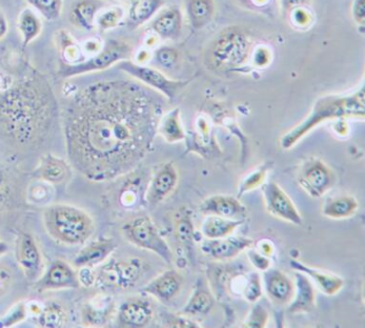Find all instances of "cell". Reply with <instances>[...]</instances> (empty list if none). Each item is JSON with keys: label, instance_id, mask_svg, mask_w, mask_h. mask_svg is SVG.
<instances>
[{"label": "cell", "instance_id": "1", "mask_svg": "<svg viewBox=\"0 0 365 328\" xmlns=\"http://www.w3.org/2000/svg\"><path fill=\"white\" fill-rule=\"evenodd\" d=\"M163 97L132 81L96 82L77 93L63 114L71 165L94 183L129 174L158 134Z\"/></svg>", "mask_w": 365, "mask_h": 328}, {"label": "cell", "instance_id": "2", "mask_svg": "<svg viewBox=\"0 0 365 328\" xmlns=\"http://www.w3.org/2000/svg\"><path fill=\"white\" fill-rule=\"evenodd\" d=\"M0 104L2 143L15 150L41 148L58 123L54 92L43 75L33 68L2 88Z\"/></svg>", "mask_w": 365, "mask_h": 328}, {"label": "cell", "instance_id": "3", "mask_svg": "<svg viewBox=\"0 0 365 328\" xmlns=\"http://www.w3.org/2000/svg\"><path fill=\"white\" fill-rule=\"evenodd\" d=\"M364 84L353 94L327 95L320 97L312 108L309 114L295 128L289 130L280 139L283 150L294 148L303 137L307 136L316 126L329 121L341 119H364Z\"/></svg>", "mask_w": 365, "mask_h": 328}, {"label": "cell", "instance_id": "4", "mask_svg": "<svg viewBox=\"0 0 365 328\" xmlns=\"http://www.w3.org/2000/svg\"><path fill=\"white\" fill-rule=\"evenodd\" d=\"M43 225L54 240L66 245H83L95 232V222L88 212L65 203L46 207Z\"/></svg>", "mask_w": 365, "mask_h": 328}, {"label": "cell", "instance_id": "5", "mask_svg": "<svg viewBox=\"0 0 365 328\" xmlns=\"http://www.w3.org/2000/svg\"><path fill=\"white\" fill-rule=\"evenodd\" d=\"M252 53V39L241 26H230L219 33L207 48L205 66L214 72L240 68Z\"/></svg>", "mask_w": 365, "mask_h": 328}, {"label": "cell", "instance_id": "6", "mask_svg": "<svg viewBox=\"0 0 365 328\" xmlns=\"http://www.w3.org/2000/svg\"><path fill=\"white\" fill-rule=\"evenodd\" d=\"M123 235L130 245L154 252L168 265H172L174 262V254L171 247L147 215L135 217L125 223L123 226Z\"/></svg>", "mask_w": 365, "mask_h": 328}, {"label": "cell", "instance_id": "7", "mask_svg": "<svg viewBox=\"0 0 365 328\" xmlns=\"http://www.w3.org/2000/svg\"><path fill=\"white\" fill-rule=\"evenodd\" d=\"M143 272V263L139 259H110L96 272V285L103 289L133 287L140 280Z\"/></svg>", "mask_w": 365, "mask_h": 328}, {"label": "cell", "instance_id": "8", "mask_svg": "<svg viewBox=\"0 0 365 328\" xmlns=\"http://www.w3.org/2000/svg\"><path fill=\"white\" fill-rule=\"evenodd\" d=\"M132 53V48L128 42L108 41L105 48L96 56L77 64H61L58 73L63 78H68L94 71L106 70L116 62L129 61Z\"/></svg>", "mask_w": 365, "mask_h": 328}, {"label": "cell", "instance_id": "9", "mask_svg": "<svg viewBox=\"0 0 365 328\" xmlns=\"http://www.w3.org/2000/svg\"><path fill=\"white\" fill-rule=\"evenodd\" d=\"M118 68L125 71L133 78L138 79L139 81L145 83L148 88L156 91L170 101H174L177 95L191 81V79L173 81V79L168 78L160 71L155 70L149 66H140V64L134 63L130 61H121L118 64Z\"/></svg>", "mask_w": 365, "mask_h": 328}, {"label": "cell", "instance_id": "10", "mask_svg": "<svg viewBox=\"0 0 365 328\" xmlns=\"http://www.w3.org/2000/svg\"><path fill=\"white\" fill-rule=\"evenodd\" d=\"M297 179L300 188L312 198H320L336 183L334 170L316 157H311L301 164Z\"/></svg>", "mask_w": 365, "mask_h": 328}, {"label": "cell", "instance_id": "11", "mask_svg": "<svg viewBox=\"0 0 365 328\" xmlns=\"http://www.w3.org/2000/svg\"><path fill=\"white\" fill-rule=\"evenodd\" d=\"M260 188L265 207L269 215L291 225H302L303 219L299 210L279 185L269 181L263 183Z\"/></svg>", "mask_w": 365, "mask_h": 328}, {"label": "cell", "instance_id": "12", "mask_svg": "<svg viewBox=\"0 0 365 328\" xmlns=\"http://www.w3.org/2000/svg\"><path fill=\"white\" fill-rule=\"evenodd\" d=\"M81 287L78 272L63 260L53 261L41 278L34 283V289L38 292L76 289Z\"/></svg>", "mask_w": 365, "mask_h": 328}, {"label": "cell", "instance_id": "13", "mask_svg": "<svg viewBox=\"0 0 365 328\" xmlns=\"http://www.w3.org/2000/svg\"><path fill=\"white\" fill-rule=\"evenodd\" d=\"M178 170L174 163H161L150 177L145 190V199L148 205L156 207L174 192L178 185Z\"/></svg>", "mask_w": 365, "mask_h": 328}, {"label": "cell", "instance_id": "14", "mask_svg": "<svg viewBox=\"0 0 365 328\" xmlns=\"http://www.w3.org/2000/svg\"><path fill=\"white\" fill-rule=\"evenodd\" d=\"M15 256L26 278L31 282H36L43 274V262L41 250L32 235L24 232L19 235Z\"/></svg>", "mask_w": 365, "mask_h": 328}, {"label": "cell", "instance_id": "15", "mask_svg": "<svg viewBox=\"0 0 365 328\" xmlns=\"http://www.w3.org/2000/svg\"><path fill=\"white\" fill-rule=\"evenodd\" d=\"M154 307L145 297L128 299L118 308L117 323L120 327H147L154 318Z\"/></svg>", "mask_w": 365, "mask_h": 328}, {"label": "cell", "instance_id": "16", "mask_svg": "<svg viewBox=\"0 0 365 328\" xmlns=\"http://www.w3.org/2000/svg\"><path fill=\"white\" fill-rule=\"evenodd\" d=\"M254 245L251 238L242 236H227L220 239H207L201 243L203 254L216 261H227L249 250Z\"/></svg>", "mask_w": 365, "mask_h": 328}, {"label": "cell", "instance_id": "17", "mask_svg": "<svg viewBox=\"0 0 365 328\" xmlns=\"http://www.w3.org/2000/svg\"><path fill=\"white\" fill-rule=\"evenodd\" d=\"M199 212L205 216H218L230 220H242L247 217V208L236 197L214 195L199 205Z\"/></svg>", "mask_w": 365, "mask_h": 328}, {"label": "cell", "instance_id": "18", "mask_svg": "<svg viewBox=\"0 0 365 328\" xmlns=\"http://www.w3.org/2000/svg\"><path fill=\"white\" fill-rule=\"evenodd\" d=\"M262 288L267 298L275 305H289L295 292V283L285 272L275 268L263 272Z\"/></svg>", "mask_w": 365, "mask_h": 328}, {"label": "cell", "instance_id": "19", "mask_svg": "<svg viewBox=\"0 0 365 328\" xmlns=\"http://www.w3.org/2000/svg\"><path fill=\"white\" fill-rule=\"evenodd\" d=\"M183 277L178 270H169L157 276L143 287V292L157 299L163 304L172 302L180 292L183 285Z\"/></svg>", "mask_w": 365, "mask_h": 328}, {"label": "cell", "instance_id": "20", "mask_svg": "<svg viewBox=\"0 0 365 328\" xmlns=\"http://www.w3.org/2000/svg\"><path fill=\"white\" fill-rule=\"evenodd\" d=\"M116 248L117 243L113 238H101L93 241L76 255L73 265L77 268L98 267L108 260Z\"/></svg>", "mask_w": 365, "mask_h": 328}, {"label": "cell", "instance_id": "21", "mask_svg": "<svg viewBox=\"0 0 365 328\" xmlns=\"http://www.w3.org/2000/svg\"><path fill=\"white\" fill-rule=\"evenodd\" d=\"M295 292L289 303L287 312L292 314H309L316 308V292L307 275L300 272L295 274Z\"/></svg>", "mask_w": 365, "mask_h": 328}, {"label": "cell", "instance_id": "22", "mask_svg": "<svg viewBox=\"0 0 365 328\" xmlns=\"http://www.w3.org/2000/svg\"><path fill=\"white\" fill-rule=\"evenodd\" d=\"M289 265L295 272L307 275L327 296H335L344 287V279L333 272H327L318 270V268L309 267L295 259L289 261Z\"/></svg>", "mask_w": 365, "mask_h": 328}, {"label": "cell", "instance_id": "23", "mask_svg": "<svg viewBox=\"0 0 365 328\" xmlns=\"http://www.w3.org/2000/svg\"><path fill=\"white\" fill-rule=\"evenodd\" d=\"M71 176L72 168L70 164L50 153L44 155L34 172V177L37 179L52 185H63L70 180Z\"/></svg>", "mask_w": 365, "mask_h": 328}, {"label": "cell", "instance_id": "24", "mask_svg": "<svg viewBox=\"0 0 365 328\" xmlns=\"http://www.w3.org/2000/svg\"><path fill=\"white\" fill-rule=\"evenodd\" d=\"M215 304V298L209 287L205 285L203 279H198L195 285L193 294L187 300V304L183 307L181 314L185 317L207 316Z\"/></svg>", "mask_w": 365, "mask_h": 328}, {"label": "cell", "instance_id": "25", "mask_svg": "<svg viewBox=\"0 0 365 328\" xmlns=\"http://www.w3.org/2000/svg\"><path fill=\"white\" fill-rule=\"evenodd\" d=\"M154 32L163 39H177L182 29V14L177 6H171L159 13L152 22Z\"/></svg>", "mask_w": 365, "mask_h": 328}, {"label": "cell", "instance_id": "26", "mask_svg": "<svg viewBox=\"0 0 365 328\" xmlns=\"http://www.w3.org/2000/svg\"><path fill=\"white\" fill-rule=\"evenodd\" d=\"M114 302L108 296H98L85 305L83 309V322L88 327H103L112 314Z\"/></svg>", "mask_w": 365, "mask_h": 328}, {"label": "cell", "instance_id": "27", "mask_svg": "<svg viewBox=\"0 0 365 328\" xmlns=\"http://www.w3.org/2000/svg\"><path fill=\"white\" fill-rule=\"evenodd\" d=\"M359 208L356 197L351 195H341L327 199L322 207V215L334 220L351 218Z\"/></svg>", "mask_w": 365, "mask_h": 328}, {"label": "cell", "instance_id": "28", "mask_svg": "<svg viewBox=\"0 0 365 328\" xmlns=\"http://www.w3.org/2000/svg\"><path fill=\"white\" fill-rule=\"evenodd\" d=\"M97 1H77L71 6L70 17L71 24L76 28L83 31H92L94 28L95 16L97 11L101 8Z\"/></svg>", "mask_w": 365, "mask_h": 328}, {"label": "cell", "instance_id": "29", "mask_svg": "<svg viewBox=\"0 0 365 328\" xmlns=\"http://www.w3.org/2000/svg\"><path fill=\"white\" fill-rule=\"evenodd\" d=\"M158 134L169 143H180L185 138V128L181 123L180 108H172L163 114L159 123Z\"/></svg>", "mask_w": 365, "mask_h": 328}, {"label": "cell", "instance_id": "30", "mask_svg": "<svg viewBox=\"0 0 365 328\" xmlns=\"http://www.w3.org/2000/svg\"><path fill=\"white\" fill-rule=\"evenodd\" d=\"M243 225L242 220H230L218 216H207L201 226V234L207 239H220L231 236Z\"/></svg>", "mask_w": 365, "mask_h": 328}, {"label": "cell", "instance_id": "31", "mask_svg": "<svg viewBox=\"0 0 365 328\" xmlns=\"http://www.w3.org/2000/svg\"><path fill=\"white\" fill-rule=\"evenodd\" d=\"M163 1L158 0H138L133 1L130 6L128 26L130 29H136L149 21L150 17L161 8Z\"/></svg>", "mask_w": 365, "mask_h": 328}, {"label": "cell", "instance_id": "32", "mask_svg": "<svg viewBox=\"0 0 365 328\" xmlns=\"http://www.w3.org/2000/svg\"><path fill=\"white\" fill-rule=\"evenodd\" d=\"M187 12H189L192 26L198 30L212 21L215 12V4L213 1H207V0L190 1Z\"/></svg>", "mask_w": 365, "mask_h": 328}, {"label": "cell", "instance_id": "33", "mask_svg": "<svg viewBox=\"0 0 365 328\" xmlns=\"http://www.w3.org/2000/svg\"><path fill=\"white\" fill-rule=\"evenodd\" d=\"M175 237L182 250H191L193 247L194 226L191 214L187 210H181L175 223Z\"/></svg>", "mask_w": 365, "mask_h": 328}, {"label": "cell", "instance_id": "34", "mask_svg": "<svg viewBox=\"0 0 365 328\" xmlns=\"http://www.w3.org/2000/svg\"><path fill=\"white\" fill-rule=\"evenodd\" d=\"M19 29L21 34L22 46H26L41 32V21L30 9L21 11L19 17Z\"/></svg>", "mask_w": 365, "mask_h": 328}, {"label": "cell", "instance_id": "35", "mask_svg": "<svg viewBox=\"0 0 365 328\" xmlns=\"http://www.w3.org/2000/svg\"><path fill=\"white\" fill-rule=\"evenodd\" d=\"M66 322V312L58 302H48L38 314L39 327L44 328L63 327Z\"/></svg>", "mask_w": 365, "mask_h": 328}, {"label": "cell", "instance_id": "36", "mask_svg": "<svg viewBox=\"0 0 365 328\" xmlns=\"http://www.w3.org/2000/svg\"><path fill=\"white\" fill-rule=\"evenodd\" d=\"M262 282H261V277L258 272H250L249 276L245 280L243 285L242 294L243 298L250 303H256L262 296Z\"/></svg>", "mask_w": 365, "mask_h": 328}, {"label": "cell", "instance_id": "37", "mask_svg": "<svg viewBox=\"0 0 365 328\" xmlns=\"http://www.w3.org/2000/svg\"><path fill=\"white\" fill-rule=\"evenodd\" d=\"M29 4L37 9L44 19L54 21L61 16L63 1L61 0H29Z\"/></svg>", "mask_w": 365, "mask_h": 328}, {"label": "cell", "instance_id": "38", "mask_svg": "<svg viewBox=\"0 0 365 328\" xmlns=\"http://www.w3.org/2000/svg\"><path fill=\"white\" fill-rule=\"evenodd\" d=\"M269 164L267 165H262L257 170L252 172L251 174L247 175L242 181H241L240 188L238 190V197L237 198L240 199L242 195L245 193L250 192V190H254L257 188L258 186H261L264 183L265 177H267V170H269Z\"/></svg>", "mask_w": 365, "mask_h": 328}, {"label": "cell", "instance_id": "39", "mask_svg": "<svg viewBox=\"0 0 365 328\" xmlns=\"http://www.w3.org/2000/svg\"><path fill=\"white\" fill-rule=\"evenodd\" d=\"M58 41L61 42V48H63V56L66 63L77 64L81 59V51L79 46L72 41V37L66 32H61Z\"/></svg>", "mask_w": 365, "mask_h": 328}, {"label": "cell", "instance_id": "40", "mask_svg": "<svg viewBox=\"0 0 365 328\" xmlns=\"http://www.w3.org/2000/svg\"><path fill=\"white\" fill-rule=\"evenodd\" d=\"M269 314L267 308L263 307V305L259 304V303H256V304L252 307L247 318L245 319V323H243V327H267V322H269Z\"/></svg>", "mask_w": 365, "mask_h": 328}, {"label": "cell", "instance_id": "41", "mask_svg": "<svg viewBox=\"0 0 365 328\" xmlns=\"http://www.w3.org/2000/svg\"><path fill=\"white\" fill-rule=\"evenodd\" d=\"M26 314H28V312H26V303H17L2 316L1 320H0V327H14V325L22 322L26 318Z\"/></svg>", "mask_w": 365, "mask_h": 328}, {"label": "cell", "instance_id": "42", "mask_svg": "<svg viewBox=\"0 0 365 328\" xmlns=\"http://www.w3.org/2000/svg\"><path fill=\"white\" fill-rule=\"evenodd\" d=\"M123 19V10L120 6H113L106 12L101 13L97 19L99 28L101 30H108L118 26L119 22Z\"/></svg>", "mask_w": 365, "mask_h": 328}, {"label": "cell", "instance_id": "43", "mask_svg": "<svg viewBox=\"0 0 365 328\" xmlns=\"http://www.w3.org/2000/svg\"><path fill=\"white\" fill-rule=\"evenodd\" d=\"M247 257H249L250 262L253 265V267L257 268L260 272H265L271 267V261L267 257L263 256L262 254L258 252L256 248L250 247L247 250Z\"/></svg>", "mask_w": 365, "mask_h": 328}, {"label": "cell", "instance_id": "44", "mask_svg": "<svg viewBox=\"0 0 365 328\" xmlns=\"http://www.w3.org/2000/svg\"><path fill=\"white\" fill-rule=\"evenodd\" d=\"M157 61L165 68H172L178 61V53L171 48H163L157 52Z\"/></svg>", "mask_w": 365, "mask_h": 328}, {"label": "cell", "instance_id": "45", "mask_svg": "<svg viewBox=\"0 0 365 328\" xmlns=\"http://www.w3.org/2000/svg\"><path fill=\"white\" fill-rule=\"evenodd\" d=\"M78 278L83 287H90L96 283V272L93 267H81L79 268Z\"/></svg>", "mask_w": 365, "mask_h": 328}, {"label": "cell", "instance_id": "46", "mask_svg": "<svg viewBox=\"0 0 365 328\" xmlns=\"http://www.w3.org/2000/svg\"><path fill=\"white\" fill-rule=\"evenodd\" d=\"M170 316V314H169ZM167 327H200L197 323L189 319L183 318V316H170L169 320H167Z\"/></svg>", "mask_w": 365, "mask_h": 328}, {"label": "cell", "instance_id": "47", "mask_svg": "<svg viewBox=\"0 0 365 328\" xmlns=\"http://www.w3.org/2000/svg\"><path fill=\"white\" fill-rule=\"evenodd\" d=\"M256 250H257L260 254H262L263 256L271 258L274 255V252H275V246H274L271 241L263 239V240L259 241Z\"/></svg>", "mask_w": 365, "mask_h": 328}, {"label": "cell", "instance_id": "48", "mask_svg": "<svg viewBox=\"0 0 365 328\" xmlns=\"http://www.w3.org/2000/svg\"><path fill=\"white\" fill-rule=\"evenodd\" d=\"M351 12H353V17L358 24H364V1H358L354 2L353 9H351Z\"/></svg>", "mask_w": 365, "mask_h": 328}, {"label": "cell", "instance_id": "49", "mask_svg": "<svg viewBox=\"0 0 365 328\" xmlns=\"http://www.w3.org/2000/svg\"><path fill=\"white\" fill-rule=\"evenodd\" d=\"M0 21H1V39H4V34H6V32H8V24H6V19H4V13H1V19H0Z\"/></svg>", "mask_w": 365, "mask_h": 328}]
</instances>
